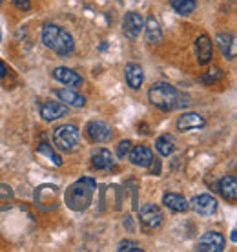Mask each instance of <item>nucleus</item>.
I'll list each match as a JSON object with an SVG mask.
<instances>
[{
  "label": "nucleus",
  "instance_id": "1",
  "mask_svg": "<svg viewBox=\"0 0 237 252\" xmlns=\"http://www.w3.org/2000/svg\"><path fill=\"white\" fill-rule=\"evenodd\" d=\"M148 99L155 108L162 110V112H172L175 108L186 106L188 102H182L184 95L177 92L175 86L168 84V82H155L148 92Z\"/></svg>",
  "mask_w": 237,
  "mask_h": 252
},
{
  "label": "nucleus",
  "instance_id": "2",
  "mask_svg": "<svg viewBox=\"0 0 237 252\" xmlns=\"http://www.w3.org/2000/svg\"><path fill=\"white\" fill-rule=\"evenodd\" d=\"M42 42L46 48L55 51L60 57H68L75 50V40L64 28L55 24H46L42 28Z\"/></svg>",
  "mask_w": 237,
  "mask_h": 252
},
{
  "label": "nucleus",
  "instance_id": "3",
  "mask_svg": "<svg viewBox=\"0 0 237 252\" xmlns=\"http://www.w3.org/2000/svg\"><path fill=\"white\" fill-rule=\"evenodd\" d=\"M97 189V183L89 177H82L77 183H73L66 190V205L75 212H82L89 207L93 199V192Z\"/></svg>",
  "mask_w": 237,
  "mask_h": 252
},
{
  "label": "nucleus",
  "instance_id": "4",
  "mask_svg": "<svg viewBox=\"0 0 237 252\" xmlns=\"http://www.w3.org/2000/svg\"><path fill=\"white\" fill-rule=\"evenodd\" d=\"M79 141H81V132L75 125H60L53 130V145H55L57 150H75Z\"/></svg>",
  "mask_w": 237,
  "mask_h": 252
},
{
  "label": "nucleus",
  "instance_id": "5",
  "mask_svg": "<svg viewBox=\"0 0 237 252\" xmlns=\"http://www.w3.org/2000/svg\"><path fill=\"white\" fill-rule=\"evenodd\" d=\"M139 220L143 223V227L146 230H155L162 225L164 221V216H162V210L153 203H144L143 207L139 208Z\"/></svg>",
  "mask_w": 237,
  "mask_h": 252
},
{
  "label": "nucleus",
  "instance_id": "6",
  "mask_svg": "<svg viewBox=\"0 0 237 252\" xmlns=\"http://www.w3.org/2000/svg\"><path fill=\"white\" fill-rule=\"evenodd\" d=\"M86 133L93 143H108L113 137V128L104 121H89L86 126Z\"/></svg>",
  "mask_w": 237,
  "mask_h": 252
},
{
  "label": "nucleus",
  "instance_id": "7",
  "mask_svg": "<svg viewBox=\"0 0 237 252\" xmlns=\"http://www.w3.org/2000/svg\"><path fill=\"white\" fill-rule=\"evenodd\" d=\"M225 245H226V240L223 234L219 232H206L201 236V240L197 241V251H203V252H221L225 251Z\"/></svg>",
  "mask_w": 237,
  "mask_h": 252
},
{
  "label": "nucleus",
  "instance_id": "8",
  "mask_svg": "<svg viewBox=\"0 0 237 252\" xmlns=\"http://www.w3.org/2000/svg\"><path fill=\"white\" fill-rule=\"evenodd\" d=\"M188 207H192V210L199 216H212L217 210V201L210 194H201L195 195L194 199L188 203Z\"/></svg>",
  "mask_w": 237,
  "mask_h": 252
},
{
  "label": "nucleus",
  "instance_id": "9",
  "mask_svg": "<svg viewBox=\"0 0 237 252\" xmlns=\"http://www.w3.org/2000/svg\"><path fill=\"white\" fill-rule=\"evenodd\" d=\"M143 30H144L143 15H141V13H137V11L126 13L124 19H122V32H124L126 37L137 38Z\"/></svg>",
  "mask_w": 237,
  "mask_h": 252
},
{
  "label": "nucleus",
  "instance_id": "10",
  "mask_svg": "<svg viewBox=\"0 0 237 252\" xmlns=\"http://www.w3.org/2000/svg\"><path fill=\"white\" fill-rule=\"evenodd\" d=\"M128 159H130V163L133 164V166L148 168V166L153 163V152H151L146 145L131 146L130 154H128Z\"/></svg>",
  "mask_w": 237,
  "mask_h": 252
},
{
  "label": "nucleus",
  "instance_id": "11",
  "mask_svg": "<svg viewBox=\"0 0 237 252\" xmlns=\"http://www.w3.org/2000/svg\"><path fill=\"white\" fill-rule=\"evenodd\" d=\"M40 115L48 123L60 119L64 115H68V104H64L60 101H46L40 104Z\"/></svg>",
  "mask_w": 237,
  "mask_h": 252
},
{
  "label": "nucleus",
  "instance_id": "12",
  "mask_svg": "<svg viewBox=\"0 0 237 252\" xmlns=\"http://www.w3.org/2000/svg\"><path fill=\"white\" fill-rule=\"evenodd\" d=\"M206 125L203 115L195 114V112H186V114L179 115L177 119V130L179 132H190V130H199Z\"/></svg>",
  "mask_w": 237,
  "mask_h": 252
},
{
  "label": "nucleus",
  "instance_id": "13",
  "mask_svg": "<svg viewBox=\"0 0 237 252\" xmlns=\"http://www.w3.org/2000/svg\"><path fill=\"white\" fill-rule=\"evenodd\" d=\"M53 77H55L59 82H62L69 88H79L82 86V77L69 68H64V66H59V68L53 69Z\"/></svg>",
  "mask_w": 237,
  "mask_h": 252
},
{
  "label": "nucleus",
  "instance_id": "14",
  "mask_svg": "<svg viewBox=\"0 0 237 252\" xmlns=\"http://www.w3.org/2000/svg\"><path fill=\"white\" fill-rule=\"evenodd\" d=\"M195 51H197V63L205 66L212 61V38L208 35H199L195 40Z\"/></svg>",
  "mask_w": 237,
  "mask_h": 252
},
{
  "label": "nucleus",
  "instance_id": "15",
  "mask_svg": "<svg viewBox=\"0 0 237 252\" xmlns=\"http://www.w3.org/2000/svg\"><path fill=\"white\" fill-rule=\"evenodd\" d=\"M113 163H115V159H113L112 152L106 148H97L91 154V166L95 170H112Z\"/></svg>",
  "mask_w": 237,
  "mask_h": 252
},
{
  "label": "nucleus",
  "instance_id": "16",
  "mask_svg": "<svg viewBox=\"0 0 237 252\" xmlns=\"http://www.w3.org/2000/svg\"><path fill=\"white\" fill-rule=\"evenodd\" d=\"M124 77H126V82H128V86H130L131 90H139L141 86H143L144 71H143V68H141L139 64H135V63L126 64Z\"/></svg>",
  "mask_w": 237,
  "mask_h": 252
},
{
  "label": "nucleus",
  "instance_id": "17",
  "mask_svg": "<svg viewBox=\"0 0 237 252\" xmlns=\"http://www.w3.org/2000/svg\"><path fill=\"white\" fill-rule=\"evenodd\" d=\"M57 97L60 99V102L64 104H68V106H73V108H84L86 106V99L82 97L81 94H77L73 88H64V90H57L55 92Z\"/></svg>",
  "mask_w": 237,
  "mask_h": 252
},
{
  "label": "nucleus",
  "instance_id": "18",
  "mask_svg": "<svg viewBox=\"0 0 237 252\" xmlns=\"http://www.w3.org/2000/svg\"><path fill=\"white\" fill-rule=\"evenodd\" d=\"M215 40H217V46L219 50L223 51V55L228 61H234L236 59V37L230 33H219Z\"/></svg>",
  "mask_w": 237,
  "mask_h": 252
},
{
  "label": "nucleus",
  "instance_id": "19",
  "mask_svg": "<svg viewBox=\"0 0 237 252\" xmlns=\"http://www.w3.org/2000/svg\"><path fill=\"white\" fill-rule=\"evenodd\" d=\"M219 192L226 201L234 203L237 199V179L236 176H225L219 181Z\"/></svg>",
  "mask_w": 237,
  "mask_h": 252
},
{
  "label": "nucleus",
  "instance_id": "20",
  "mask_svg": "<svg viewBox=\"0 0 237 252\" xmlns=\"http://www.w3.org/2000/svg\"><path fill=\"white\" fill-rule=\"evenodd\" d=\"M144 37L150 44H157L162 40V32H161V26L157 22L153 17H150L148 20H144Z\"/></svg>",
  "mask_w": 237,
  "mask_h": 252
},
{
  "label": "nucleus",
  "instance_id": "21",
  "mask_svg": "<svg viewBox=\"0 0 237 252\" xmlns=\"http://www.w3.org/2000/svg\"><path fill=\"white\" fill-rule=\"evenodd\" d=\"M162 203H164L170 210H174V212H186L188 210V201L182 197L181 194H175V192H168V194H164Z\"/></svg>",
  "mask_w": 237,
  "mask_h": 252
},
{
  "label": "nucleus",
  "instance_id": "22",
  "mask_svg": "<svg viewBox=\"0 0 237 252\" xmlns=\"http://www.w3.org/2000/svg\"><path fill=\"white\" fill-rule=\"evenodd\" d=\"M155 148L157 152L161 154V156H164V158H168L170 154L174 152L175 148V141L172 135H161V137H157L155 141Z\"/></svg>",
  "mask_w": 237,
  "mask_h": 252
},
{
  "label": "nucleus",
  "instance_id": "23",
  "mask_svg": "<svg viewBox=\"0 0 237 252\" xmlns=\"http://www.w3.org/2000/svg\"><path fill=\"white\" fill-rule=\"evenodd\" d=\"M168 2L179 15H190L197 6V0H168Z\"/></svg>",
  "mask_w": 237,
  "mask_h": 252
},
{
  "label": "nucleus",
  "instance_id": "24",
  "mask_svg": "<svg viewBox=\"0 0 237 252\" xmlns=\"http://www.w3.org/2000/svg\"><path fill=\"white\" fill-rule=\"evenodd\" d=\"M37 152L40 154V156H46V158L50 159L55 166H60V164H62V159H60V156H59V154L51 148V145H48V143H40V145H38V148H37Z\"/></svg>",
  "mask_w": 237,
  "mask_h": 252
},
{
  "label": "nucleus",
  "instance_id": "25",
  "mask_svg": "<svg viewBox=\"0 0 237 252\" xmlns=\"http://www.w3.org/2000/svg\"><path fill=\"white\" fill-rule=\"evenodd\" d=\"M118 252H143V247L139 245L137 241H131V240H124L120 241L117 247Z\"/></svg>",
  "mask_w": 237,
  "mask_h": 252
},
{
  "label": "nucleus",
  "instance_id": "26",
  "mask_svg": "<svg viewBox=\"0 0 237 252\" xmlns=\"http://www.w3.org/2000/svg\"><path fill=\"white\" fill-rule=\"evenodd\" d=\"M223 69H219V68H212V69H208V73H206L205 77H203V82H206V84H210L212 81H219V79H223Z\"/></svg>",
  "mask_w": 237,
  "mask_h": 252
},
{
  "label": "nucleus",
  "instance_id": "27",
  "mask_svg": "<svg viewBox=\"0 0 237 252\" xmlns=\"http://www.w3.org/2000/svg\"><path fill=\"white\" fill-rule=\"evenodd\" d=\"M13 199V190L6 185H0V207H4Z\"/></svg>",
  "mask_w": 237,
  "mask_h": 252
},
{
  "label": "nucleus",
  "instance_id": "28",
  "mask_svg": "<svg viewBox=\"0 0 237 252\" xmlns=\"http://www.w3.org/2000/svg\"><path fill=\"white\" fill-rule=\"evenodd\" d=\"M130 150H131V141H120L118 143V146H117V156H118V159H126L128 158V154H130Z\"/></svg>",
  "mask_w": 237,
  "mask_h": 252
},
{
  "label": "nucleus",
  "instance_id": "29",
  "mask_svg": "<svg viewBox=\"0 0 237 252\" xmlns=\"http://www.w3.org/2000/svg\"><path fill=\"white\" fill-rule=\"evenodd\" d=\"M13 4L19 7L20 11H28L31 7V2L30 0H13Z\"/></svg>",
  "mask_w": 237,
  "mask_h": 252
},
{
  "label": "nucleus",
  "instance_id": "30",
  "mask_svg": "<svg viewBox=\"0 0 237 252\" xmlns=\"http://www.w3.org/2000/svg\"><path fill=\"white\" fill-rule=\"evenodd\" d=\"M7 75V68H6V64L2 63V61H0V81H2V79H4V77Z\"/></svg>",
  "mask_w": 237,
  "mask_h": 252
},
{
  "label": "nucleus",
  "instance_id": "31",
  "mask_svg": "<svg viewBox=\"0 0 237 252\" xmlns=\"http://www.w3.org/2000/svg\"><path fill=\"white\" fill-rule=\"evenodd\" d=\"M2 2H4V0H0V4H2Z\"/></svg>",
  "mask_w": 237,
  "mask_h": 252
}]
</instances>
